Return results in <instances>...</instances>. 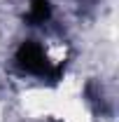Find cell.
I'll return each instance as SVG.
<instances>
[{
    "instance_id": "obj_1",
    "label": "cell",
    "mask_w": 119,
    "mask_h": 122,
    "mask_svg": "<svg viewBox=\"0 0 119 122\" xmlns=\"http://www.w3.org/2000/svg\"><path fill=\"white\" fill-rule=\"evenodd\" d=\"M16 63H19L21 71H26L30 75H45L47 71H49V61H47L45 49L37 45V42H33V40H28V42H23V45L19 47Z\"/></svg>"
},
{
    "instance_id": "obj_2",
    "label": "cell",
    "mask_w": 119,
    "mask_h": 122,
    "mask_svg": "<svg viewBox=\"0 0 119 122\" xmlns=\"http://www.w3.org/2000/svg\"><path fill=\"white\" fill-rule=\"evenodd\" d=\"M49 12H51L49 0H30V5H28V19L33 21V24H45L47 19H49Z\"/></svg>"
}]
</instances>
